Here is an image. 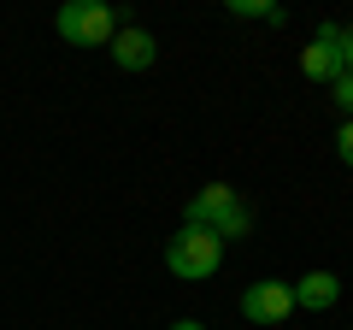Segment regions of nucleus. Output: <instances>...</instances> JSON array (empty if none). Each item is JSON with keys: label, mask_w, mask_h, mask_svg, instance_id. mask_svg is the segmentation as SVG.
Returning <instances> with one entry per match:
<instances>
[{"label": "nucleus", "mask_w": 353, "mask_h": 330, "mask_svg": "<svg viewBox=\"0 0 353 330\" xmlns=\"http://www.w3.org/2000/svg\"><path fill=\"white\" fill-rule=\"evenodd\" d=\"M59 36L77 48H106L118 36V12L106 0H71V6H59Z\"/></svg>", "instance_id": "f03ea898"}, {"label": "nucleus", "mask_w": 353, "mask_h": 330, "mask_svg": "<svg viewBox=\"0 0 353 330\" xmlns=\"http://www.w3.org/2000/svg\"><path fill=\"white\" fill-rule=\"evenodd\" d=\"M171 330H206V324H201V318H176Z\"/></svg>", "instance_id": "ddd939ff"}, {"label": "nucleus", "mask_w": 353, "mask_h": 330, "mask_svg": "<svg viewBox=\"0 0 353 330\" xmlns=\"http://www.w3.org/2000/svg\"><path fill=\"white\" fill-rule=\"evenodd\" d=\"M248 230H253V206H248V201H236L230 213H218L212 236H218V242H230V236H248Z\"/></svg>", "instance_id": "6e6552de"}, {"label": "nucleus", "mask_w": 353, "mask_h": 330, "mask_svg": "<svg viewBox=\"0 0 353 330\" xmlns=\"http://www.w3.org/2000/svg\"><path fill=\"white\" fill-rule=\"evenodd\" d=\"M236 201H241V195L230 189V183H206V189L194 195L189 206H183V224H194V230H212V224H218V213H230Z\"/></svg>", "instance_id": "0eeeda50"}, {"label": "nucleus", "mask_w": 353, "mask_h": 330, "mask_svg": "<svg viewBox=\"0 0 353 330\" xmlns=\"http://www.w3.org/2000/svg\"><path fill=\"white\" fill-rule=\"evenodd\" d=\"M165 266H171V278H183V283H206L218 266H224V242H218L212 230L183 224L171 242H165Z\"/></svg>", "instance_id": "f257e3e1"}, {"label": "nucleus", "mask_w": 353, "mask_h": 330, "mask_svg": "<svg viewBox=\"0 0 353 330\" xmlns=\"http://www.w3.org/2000/svg\"><path fill=\"white\" fill-rule=\"evenodd\" d=\"M241 318H248V324H289L294 318V289L283 278H259V283H248V289H241Z\"/></svg>", "instance_id": "7ed1b4c3"}, {"label": "nucleus", "mask_w": 353, "mask_h": 330, "mask_svg": "<svg viewBox=\"0 0 353 330\" xmlns=\"http://www.w3.org/2000/svg\"><path fill=\"white\" fill-rule=\"evenodd\" d=\"M330 95H336V106H341V118H353V71H341L336 83H330Z\"/></svg>", "instance_id": "9d476101"}, {"label": "nucleus", "mask_w": 353, "mask_h": 330, "mask_svg": "<svg viewBox=\"0 0 353 330\" xmlns=\"http://www.w3.org/2000/svg\"><path fill=\"white\" fill-rule=\"evenodd\" d=\"M106 53H112L118 71H153V59H159V41H153L148 30H136V24H118V36L106 41Z\"/></svg>", "instance_id": "20e7f679"}, {"label": "nucleus", "mask_w": 353, "mask_h": 330, "mask_svg": "<svg viewBox=\"0 0 353 330\" xmlns=\"http://www.w3.org/2000/svg\"><path fill=\"white\" fill-rule=\"evenodd\" d=\"M230 18H259V24H289V12H283V6H271V0H230Z\"/></svg>", "instance_id": "1a4fd4ad"}, {"label": "nucleus", "mask_w": 353, "mask_h": 330, "mask_svg": "<svg viewBox=\"0 0 353 330\" xmlns=\"http://www.w3.org/2000/svg\"><path fill=\"white\" fill-rule=\"evenodd\" d=\"M330 41H336V53H341V71H353V24H336Z\"/></svg>", "instance_id": "9b49d317"}, {"label": "nucleus", "mask_w": 353, "mask_h": 330, "mask_svg": "<svg viewBox=\"0 0 353 330\" xmlns=\"http://www.w3.org/2000/svg\"><path fill=\"white\" fill-rule=\"evenodd\" d=\"M336 159L353 171V118H341V130H336Z\"/></svg>", "instance_id": "f8f14e48"}, {"label": "nucleus", "mask_w": 353, "mask_h": 330, "mask_svg": "<svg viewBox=\"0 0 353 330\" xmlns=\"http://www.w3.org/2000/svg\"><path fill=\"white\" fill-rule=\"evenodd\" d=\"M330 30L336 24H318V36L301 48V77L306 83H324V89L341 77V53H336V41H330Z\"/></svg>", "instance_id": "39448f33"}, {"label": "nucleus", "mask_w": 353, "mask_h": 330, "mask_svg": "<svg viewBox=\"0 0 353 330\" xmlns=\"http://www.w3.org/2000/svg\"><path fill=\"white\" fill-rule=\"evenodd\" d=\"M289 289H294V307H301V313H330V307L341 301V278L336 271H306V278H294Z\"/></svg>", "instance_id": "423d86ee"}]
</instances>
